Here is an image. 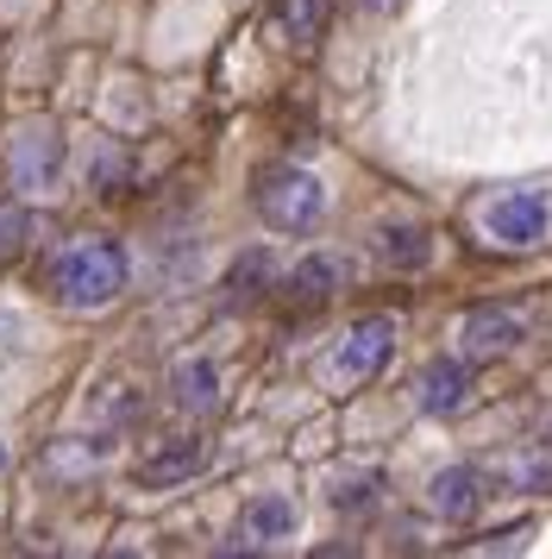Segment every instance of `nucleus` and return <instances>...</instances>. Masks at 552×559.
Returning a JSON list of instances; mask_svg holds the SVG:
<instances>
[{
  "mask_svg": "<svg viewBox=\"0 0 552 559\" xmlns=\"http://www.w3.org/2000/svg\"><path fill=\"white\" fill-rule=\"evenodd\" d=\"M125 246L120 239H100V233H88V239H75V246H63V258L50 264V296L63 308H107L113 296L125 289Z\"/></svg>",
  "mask_w": 552,
  "mask_h": 559,
  "instance_id": "obj_1",
  "label": "nucleus"
},
{
  "mask_svg": "<svg viewBox=\"0 0 552 559\" xmlns=\"http://www.w3.org/2000/svg\"><path fill=\"white\" fill-rule=\"evenodd\" d=\"M251 202L264 214V227L308 233L326 214V189H321V177L301 170V164H271V170L257 177V189H251Z\"/></svg>",
  "mask_w": 552,
  "mask_h": 559,
  "instance_id": "obj_2",
  "label": "nucleus"
},
{
  "mask_svg": "<svg viewBox=\"0 0 552 559\" xmlns=\"http://www.w3.org/2000/svg\"><path fill=\"white\" fill-rule=\"evenodd\" d=\"M483 233L496 239V246H508V252H527V246H540L552 233V202L547 189H508V195H496V202L483 207Z\"/></svg>",
  "mask_w": 552,
  "mask_h": 559,
  "instance_id": "obj_3",
  "label": "nucleus"
},
{
  "mask_svg": "<svg viewBox=\"0 0 552 559\" xmlns=\"http://www.w3.org/2000/svg\"><path fill=\"white\" fill-rule=\"evenodd\" d=\"M396 353V321L389 314H364V321H351L346 340H339V353H333V378L339 383H371L383 365Z\"/></svg>",
  "mask_w": 552,
  "mask_h": 559,
  "instance_id": "obj_4",
  "label": "nucleus"
},
{
  "mask_svg": "<svg viewBox=\"0 0 552 559\" xmlns=\"http://www.w3.org/2000/svg\"><path fill=\"white\" fill-rule=\"evenodd\" d=\"M7 164H13V189L45 195V189H57V177H63V139L50 127H25V132H13Z\"/></svg>",
  "mask_w": 552,
  "mask_h": 559,
  "instance_id": "obj_5",
  "label": "nucleus"
},
{
  "mask_svg": "<svg viewBox=\"0 0 552 559\" xmlns=\"http://www.w3.org/2000/svg\"><path fill=\"white\" fill-rule=\"evenodd\" d=\"M521 340H527V321L515 314V308H471V314L458 321V346H465L471 365H483V358H508Z\"/></svg>",
  "mask_w": 552,
  "mask_h": 559,
  "instance_id": "obj_6",
  "label": "nucleus"
},
{
  "mask_svg": "<svg viewBox=\"0 0 552 559\" xmlns=\"http://www.w3.org/2000/svg\"><path fill=\"white\" fill-rule=\"evenodd\" d=\"M427 503H433L440 522H471L483 509V472L477 465H446L440 478L427 484Z\"/></svg>",
  "mask_w": 552,
  "mask_h": 559,
  "instance_id": "obj_7",
  "label": "nucleus"
},
{
  "mask_svg": "<svg viewBox=\"0 0 552 559\" xmlns=\"http://www.w3.org/2000/svg\"><path fill=\"white\" fill-rule=\"evenodd\" d=\"M296 522H301V515H296L289 497H257V503H245V515H239L232 547H271V540H289Z\"/></svg>",
  "mask_w": 552,
  "mask_h": 559,
  "instance_id": "obj_8",
  "label": "nucleus"
},
{
  "mask_svg": "<svg viewBox=\"0 0 552 559\" xmlns=\"http://www.w3.org/2000/svg\"><path fill=\"white\" fill-rule=\"evenodd\" d=\"M471 403V358H440L421 371V408L427 415H458Z\"/></svg>",
  "mask_w": 552,
  "mask_h": 559,
  "instance_id": "obj_9",
  "label": "nucleus"
},
{
  "mask_svg": "<svg viewBox=\"0 0 552 559\" xmlns=\"http://www.w3.org/2000/svg\"><path fill=\"white\" fill-rule=\"evenodd\" d=\"M201 459H207V447H201L195 433H176L170 447H157V453L139 465V484H176V478H195Z\"/></svg>",
  "mask_w": 552,
  "mask_h": 559,
  "instance_id": "obj_10",
  "label": "nucleus"
},
{
  "mask_svg": "<svg viewBox=\"0 0 552 559\" xmlns=\"http://www.w3.org/2000/svg\"><path fill=\"white\" fill-rule=\"evenodd\" d=\"M376 258H383L389 271H421L427 258H433V239H427V227H415V221H396V227L376 233Z\"/></svg>",
  "mask_w": 552,
  "mask_h": 559,
  "instance_id": "obj_11",
  "label": "nucleus"
},
{
  "mask_svg": "<svg viewBox=\"0 0 552 559\" xmlns=\"http://www.w3.org/2000/svg\"><path fill=\"white\" fill-rule=\"evenodd\" d=\"M339 283H346V258L314 252V258H301L296 271H289V296H296V302H326Z\"/></svg>",
  "mask_w": 552,
  "mask_h": 559,
  "instance_id": "obj_12",
  "label": "nucleus"
},
{
  "mask_svg": "<svg viewBox=\"0 0 552 559\" xmlns=\"http://www.w3.org/2000/svg\"><path fill=\"white\" fill-rule=\"evenodd\" d=\"M170 390H176V403H182V408L207 415V408L220 403V371H214L207 358H182V365H176V378H170Z\"/></svg>",
  "mask_w": 552,
  "mask_h": 559,
  "instance_id": "obj_13",
  "label": "nucleus"
},
{
  "mask_svg": "<svg viewBox=\"0 0 552 559\" xmlns=\"http://www.w3.org/2000/svg\"><path fill=\"white\" fill-rule=\"evenodd\" d=\"M496 478L508 484V490H552V447H527V453H508L496 465Z\"/></svg>",
  "mask_w": 552,
  "mask_h": 559,
  "instance_id": "obj_14",
  "label": "nucleus"
},
{
  "mask_svg": "<svg viewBox=\"0 0 552 559\" xmlns=\"http://www.w3.org/2000/svg\"><path fill=\"white\" fill-rule=\"evenodd\" d=\"M271 13H276V26H283L289 45L321 38V26H326V0H271Z\"/></svg>",
  "mask_w": 552,
  "mask_h": 559,
  "instance_id": "obj_15",
  "label": "nucleus"
},
{
  "mask_svg": "<svg viewBox=\"0 0 552 559\" xmlns=\"http://www.w3.org/2000/svg\"><path fill=\"white\" fill-rule=\"evenodd\" d=\"M25 233H32V214L20 202H0V258H13L25 246Z\"/></svg>",
  "mask_w": 552,
  "mask_h": 559,
  "instance_id": "obj_16",
  "label": "nucleus"
},
{
  "mask_svg": "<svg viewBox=\"0 0 552 559\" xmlns=\"http://www.w3.org/2000/svg\"><path fill=\"white\" fill-rule=\"evenodd\" d=\"M257 283H271V258L264 252H251L239 271H232V302H251L257 296Z\"/></svg>",
  "mask_w": 552,
  "mask_h": 559,
  "instance_id": "obj_17",
  "label": "nucleus"
},
{
  "mask_svg": "<svg viewBox=\"0 0 552 559\" xmlns=\"http://www.w3.org/2000/svg\"><path fill=\"white\" fill-rule=\"evenodd\" d=\"M371 497H376V478L346 484V490H333V503H339V509H358V503H371Z\"/></svg>",
  "mask_w": 552,
  "mask_h": 559,
  "instance_id": "obj_18",
  "label": "nucleus"
},
{
  "mask_svg": "<svg viewBox=\"0 0 552 559\" xmlns=\"http://www.w3.org/2000/svg\"><path fill=\"white\" fill-rule=\"evenodd\" d=\"M358 7H371V13H401L408 0H358Z\"/></svg>",
  "mask_w": 552,
  "mask_h": 559,
  "instance_id": "obj_19",
  "label": "nucleus"
},
{
  "mask_svg": "<svg viewBox=\"0 0 552 559\" xmlns=\"http://www.w3.org/2000/svg\"><path fill=\"white\" fill-rule=\"evenodd\" d=\"M0 465H7V453H0Z\"/></svg>",
  "mask_w": 552,
  "mask_h": 559,
  "instance_id": "obj_20",
  "label": "nucleus"
}]
</instances>
